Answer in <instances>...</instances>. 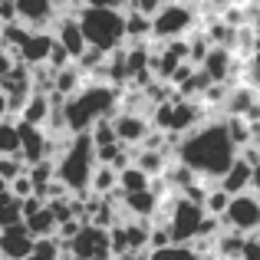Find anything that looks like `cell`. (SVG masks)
I'll list each match as a JSON object with an SVG mask.
<instances>
[{"mask_svg":"<svg viewBox=\"0 0 260 260\" xmlns=\"http://www.w3.org/2000/svg\"><path fill=\"white\" fill-rule=\"evenodd\" d=\"M237 155L241 148L231 139L228 122H201L191 132H184L175 145V158L208 181H217L237 161Z\"/></svg>","mask_w":260,"mask_h":260,"instance_id":"obj_1","label":"cell"},{"mask_svg":"<svg viewBox=\"0 0 260 260\" xmlns=\"http://www.w3.org/2000/svg\"><path fill=\"white\" fill-rule=\"evenodd\" d=\"M122 109V89L112 83H86L79 92H73L63 102V115H66V132L79 135V132H92L95 122L112 119Z\"/></svg>","mask_w":260,"mask_h":260,"instance_id":"obj_2","label":"cell"},{"mask_svg":"<svg viewBox=\"0 0 260 260\" xmlns=\"http://www.w3.org/2000/svg\"><path fill=\"white\" fill-rule=\"evenodd\" d=\"M99 165L95 158V142L89 132L70 135L63 145V152L56 155V178L73 191V194H86L92 184V172Z\"/></svg>","mask_w":260,"mask_h":260,"instance_id":"obj_3","label":"cell"},{"mask_svg":"<svg viewBox=\"0 0 260 260\" xmlns=\"http://www.w3.org/2000/svg\"><path fill=\"white\" fill-rule=\"evenodd\" d=\"M79 26L86 33V43L95 46L102 53H112L125 43V10H115V7H83L76 13Z\"/></svg>","mask_w":260,"mask_h":260,"instance_id":"obj_4","label":"cell"},{"mask_svg":"<svg viewBox=\"0 0 260 260\" xmlns=\"http://www.w3.org/2000/svg\"><path fill=\"white\" fill-rule=\"evenodd\" d=\"M204 217H208V211H204L201 201H194L188 194H175L165 204V224L172 231V244H194L201 237Z\"/></svg>","mask_w":260,"mask_h":260,"instance_id":"obj_5","label":"cell"},{"mask_svg":"<svg viewBox=\"0 0 260 260\" xmlns=\"http://www.w3.org/2000/svg\"><path fill=\"white\" fill-rule=\"evenodd\" d=\"M201 119H204V106L198 99H184V95H175V99L158 102L152 109V125L168 135H178V139L184 132H191L194 125H201Z\"/></svg>","mask_w":260,"mask_h":260,"instance_id":"obj_6","label":"cell"},{"mask_svg":"<svg viewBox=\"0 0 260 260\" xmlns=\"http://www.w3.org/2000/svg\"><path fill=\"white\" fill-rule=\"evenodd\" d=\"M194 26V10L181 0H168L158 13L152 17V37L168 43V40H178Z\"/></svg>","mask_w":260,"mask_h":260,"instance_id":"obj_7","label":"cell"},{"mask_svg":"<svg viewBox=\"0 0 260 260\" xmlns=\"http://www.w3.org/2000/svg\"><path fill=\"white\" fill-rule=\"evenodd\" d=\"M221 221H224V228H231V231L257 234V231H260V194H254V191L234 194Z\"/></svg>","mask_w":260,"mask_h":260,"instance_id":"obj_8","label":"cell"},{"mask_svg":"<svg viewBox=\"0 0 260 260\" xmlns=\"http://www.w3.org/2000/svg\"><path fill=\"white\" fill-rule=\"evenodd\" d=\"M70 250L76 260H99V257H112V241H109V228L86 221L79 228V234L70 241Z\"/></svg>","mask_w":260,"mask_h":260,"instance_id":"obj_9","label":"cell"},{"mask_svg":"<svg viewBox=\"0 0 260 260\" xmlns=\"http://www.w3.org/2000/svg\"><path fill=\"white\" fill-rule=\"evenodd\" d=\"M37 247V237L30 234L26 221L10 224V228H0V257L4 260H26Z\"/></svg>","mask_w":260,"mask_h":260,"instance_id":"obj_10","label":"cell"},{"mask_svg":"<svg viewBox=\"0 0 260 260\" xmlns=\"http://www.w3.org/2000/svg\"><path fill=\"white\" fill-rule=\"evenodd\" d=\"M112 125H115V135H119V142H125V145H142L145 142V135L152 132V119H148L145 112H132V109H119V112L112 115Z\"/></svg>","mask_w":260,"mask_h":260,"instance_id":"obj_11","label":"cell"},{"mask_svg":"<svg viewBox=\"0 0 260 260\" xmlns=\"http://www.w3.org/2000/svg\"><path fill=\"white\" fill-rule=\"evenodd\" d=\"M17 13L30 30H46L59 17V0H17Z\"/></svg>","mask_w":260,"mask_h":260,"instance_id":"obj_12","label":"cell"},{"mask_svg":"<svg viewBox=\"0 0 260 260\" xmlns=\"http://www.w3.org/2000/svg\"><path fill=\"white\" fill-rule=\"evenodd\" d=\"M53 37H56L59 43L70 50V56H73V59H79V56H83V50L89 46L76 13H59V17L53 20Z\"/></svg>","mask_w":260,"mask_h":260,"instance_id":"obj_13","label":"cell"},{"mask_svg":"<svg viewBox=\"0 0 260 260\" xmlns=\"http://www.w3.org/2000/svg\"><path fill=\"white\" fill-rule=\"evenodd\" d=\"M53 46H56V37H53L50 30H33L30 37H26V43L20 46L17 59H23L26 66H43V63H50Z\"/></svg>","mask_w":260,"mask_h":260,"instance_id":"obj_14","label":"cell"},{"mask_svg":"<svg viewBox=\"0 0 260 260\" xmlns=\"http://www.w3.org/2000/svg\"><path fill=\"white\" fill-rule=\"evenodd\" d=\"M198 70H201L211 83H231V73H234V50H231V46H211L208 59H204Z\"/></svg>","mask_w":260,"mask_h":260,"instance_id":"obj_15","label":"cell"},{"mask_svg":"<svg viewBox=\"0 0 260 260\" xmlns=\"http://www.w3.org/2000/svg\"><path fill=\"white\" fill-rule=\"evenodd\" d=\"M250 175H254V165H247V161L237 155V161L217 178V184H221L228 194H244V191H250Z\"/></svg>","mask_w":260,"mask_h":260,"instance_id":"obj_16","label":"cell"},{"mask_svg":"<svg viewBox=\"0 0 260 260\" xmlns=\"http://www.w3.org/2000/svg\"><path fill=\"white\" fill-rule=\"evenodd\" d=\"M50 115H53V95L50 92H33L30 99H26L23 112H20L17 119L30 122V125H46V122H50Z\"/></svg>","mask_w":260,"mask_h":260,"instance_id":"obj_17","label":"cell"},{"mask_svg":"<svg viewBox=\"0 0 260 260\" xmlns=\"http://www.w3.org/2000/svg\"><path fill=\"white\" fill-rule=\"evenodd\" d=\"M26 221V228H30V234L37 237H56V231H59V221H56V214L50 211V204H43V208L37 211V214H30V217H23Z\"/></svg>","mask_w":260,"mask_h":260,"instance_id":"obj_18","label":"cell"},{"mask_svg":"<svg viewBox=\"0 0 260 260\" xmlns=\"http://www.w3.org/2000/svg\"><path fill=\"white\" fill-rule=\"evenodd\" d=\"M228 99H231V102H228V112H231V115H244V119H247V112L260 102V99H257V89L250 86V83H247V86L231 89Z\"/></svg>","mask_w":260,"mask_h":260,"instance_id":"obj_19","label":"cell"},{"mask_svg":"<svg viewBox=\"0 0 260 260\" xmlns=\"http://www.w3.org/2000/svg\"><path fill=\"white\" fill-rule=\"evenodd\" d=\"M152 181H155V178H152V175H145L139 165H135V161H132L128 168H122V172H119V191H122V194H132V191H145V188H152Z\"/></svg>","mask_w":260,"mask_h":260,"instance_id":"obj_20","label":"cell"},{"mask_svg":"<svg viewBox=\"0 0 260 260\" xmlns=\"http://www.w3.org/2000/svg\"><path fill=\"white\" fill-rule=\"evenodd\" d=\"M125 37L132 43H148V37H152V17L125 10Z\"/></svg>","mask_w":260,"mask_h":260,"instance_id":"obj_21","label":"cell"},{"mask_svg":"<svg viewBox=\"0 0 260 260\" xmlns=\"http://www.w3.org/2000/svg\"><path fill=\"white\" fill-rule=\"evenodd\" d=\"M119 188V168H112V165H95V172H92V184H89V191L92 194H112V191Z\"/></svg>","mask_w":260,"mask_h":260,"instance_id":"obj_22","label":"cell"},{"mask_svg":"<svg viewBox=\"0 0 260 260\" xmlns=\"http://www.w3.org/2000/svg\"><path fill=\"white\" fill-rule=\"evenodd\" d=\"M148 260H204V254L194 244H168L161 250H152Z\"/></svg>","mask_w":260,"mask_h":260,"instance_id":"obj_23","label":"cell"},{"mask_svg":"<svg viewBox=\"0 0 260 260\" xmlns=\"http://www.w3.org/2000/svg\"><path fill=\"white\" fill-rule=\"evenodd\" d=\"M0 155H20V122L0 119Z\"/></svg>","mask_w":260,"mask_h":260,"instance_id":"obj_24","label":"cell"},{"mask_svg":"<svg viewBox=\"0 0 260 260\" xmlns=\"http://www.w3.org/2000/svg\"><path fill=\"white\" fill-rule=\"evenodd\" d=\"M23 221V201L17 194H10V188L0 194V228H10V224Z\"/></svg>","mask_w":260,"mask_h":260,"instance_id":"obj_25","label":"cell"},{"mask_svg":"<svg viewBox=\"0 0 260 260\" xmlns=\"http://www.w3.org/2000/svg\"><path fill=\"white\" fill-rule=\"evenodd\" d=\"M231 198H234V194H228V191H224L221 188V184H211V188H208V194H204V211H208V214H214V217H224V211H228V204H231Z\"/></svg>","mask_w":260,"mask_h":260,"instance_id":"obj_26","label":"cell"},{"mask_svg":"<svg viewBox=\"0 0 260 260\" xmlns=\"http://www.w3.org/2000/svg\"><path fill=\"white\" fill-rule=\"evenodd\" d=\"M63 244L56 241V237H40L37 241V247H33V254L26 257V260H59L63 257Z\"/></svg>","mask_w":260,"mask_h":260,"instance_id":"obj_27","label":"cell"},{"mask_svg":"<svg viewBox=\"0 0 260 260\" xmlns=\"http://www.w3.org/2000/svg\"><path fill=\"white\" fill-rule=\"evenodd\" d=\"M26 161L20 158V155H0V178L7 181V188H10V181L13 178H20V175H26Z\"/></svg>","mask_w":260,"mask_h":260,"instance_id":"obj_28","label":"cell"},{"mask_svg":"<svg viewBox=\"0 0 260 260\" xmlns=\"http://www.w3.org/2000/svg\"><path fill=\"white\" fill-rule=\"evenodd\" d=\"M92 142H95V148H102V145H112V142H119V135H115V125H112V119H102V122H95L92 125Z\"/></svg>","mask_w":260,"mask_h":260,"instance_id":"obj_29","label":"cell"},{"mask_svg":"<svg viewBox=\"0 0 260 260\" xmlns=\"http://www.w3.org/2000/svg\"><path fill=\"white\" fill-rule=\"evenodd\" d=\"M10 194H17L20 201H23V198H30V194H37V184H33V178H30V175L13 178V181H10Z\"/></svg>","mask_w":260,"mask_h":260,"instance_id":"obj_30","label":"cell"},{"mask_svg":"<svg viewBox=\"0 0 260 260\" xmlns=\"http://www.w3.org/2000/svg\"><path fill=\"white\" fill-rule=\"evenodd\" d=\"M165 4H168V0H132V4H128V10L145 13V17H155V13H158Z\"/></svg>","mask_w":260,"mask_h":260,"instance_id":"obj_31","label":"cell"},{"mask_svg":"<svg viewBox=\"0 0 260 260\" xmlns=\"http://www.w3.org/2000/svg\"><path fill=\"white\" fill-rule=\"evenodd\" d=\"M241 257H244V260H260V231H257V234H247Z\"/></svg>","mask_w":260,"mask_h":260,"instance_id":"obj_32","label":"cell"},{"mask_svg":"<svg viewBox=\"0 0 260 260\" xmlns=\"http://www.w3.org/2000/svg\"><path fill=\"white\" fill-rule=\"evenodd\" d=\"M247 83L254 89H260V46L254 50V56L247 59Z\"/></svg>","mask_w":260,"mask_h":260,"instance_id":"obj_33","label":"cell"},{"mask_svg":"<svg viewBox=\"0 0 260 260\" xmlns=\"http://www.w3.org/2000/svg\"><path fill=\"white\" fill-rule=\"evenodd\" d=\"M20 13H17V0H0V26L4 23H17Z\"/></svg>","mask_w":260,"mask_h":260,"instance_id":"obj_34","label":"cell"},{"mask_svg":"<svg viewBox=\"0 0 260 260\" xmlns=\"http://www.w3.org/2000/svg\"><path fill=\"white\" fill-rule=\"evenodd\" d=\"M13 63H17V53L7 50V46H0V79H4L7 73L13 70Z\"/></svg>","mask_w":260,"mask_h":260,"instance_id":"obj_35","label":"cell"},{"mask_svg":"<svg viewBox=\"0 0 260 260\" xmlns=\"http://www.w3.org/2000/svg\"><path fill=\"white\" fill-rule=\"evenodd\" d=\"M13 115V109H10V95L0 89V119H10Z\"/></svg>","mask_w":260,"mask_h":260,"instance_id":"obj_36","label":"cell"},{"mask_svg":"<svg viewBox=\"0 0 260 260\" xmlns=\"http://www.w3.org/2000/svg\"><path fill=\"white\" fill-rule=\"evenodd\" d=\"M250 191L260 194V165H254V175H250Z\"/></svg>","mask_w":260,"mask_h":260,"instance_id":"obj_37","label":"cell"},{"mask_svg":"<svg viewBox=\"0 0 260 260\" xmlns=\"http://www.w3.org/2000/svg\"><path fill=\"white\" fill-rule=\"evenodd\" d=\"M228 4H234V7H244V4H250V0H228Z\"/></svg>","mask_w":260,"mask_h":260,"instance_id":"obj_38","label":"cell"},{"mask_svg":"<svg viewBox=\"0 0 260 260\" xmlns=\"http://www.w3.org/2000/svg\"><path fill=\"white\" fill-rule=\"evenodd\" d=\"M4 191H7V181H4V178H0V194H4Z\"/></svg>","mask_w":260,"mask_h":260,"instance_id":"obj_39","label":"cell"},{"mask_svg":"<svg viewBox=\"0 0 260 260\" xmlns=\"http://www.w3.org/2000/svg\"><path fill=\"white\" fill-rule=\"evenodd\" d=\"M234 260H244V257H234Z\"/></svg>","mask_w":260,"mask_h":260,"instance_id":"obj_40","label":"cell"},{"mask_svg":"<svg viewBox=\"0 0 260 260\" xmlns=\"http://www.w3.org/2000/svg\"><path fill=\"white\" fill-rule=\"evenodd\" d=\"M59 4H66V0H59Z\"/></svg>","mask_w":260,"mask_h":260,"instance_id":"obj_41","label":"cell"}]
</instances>
